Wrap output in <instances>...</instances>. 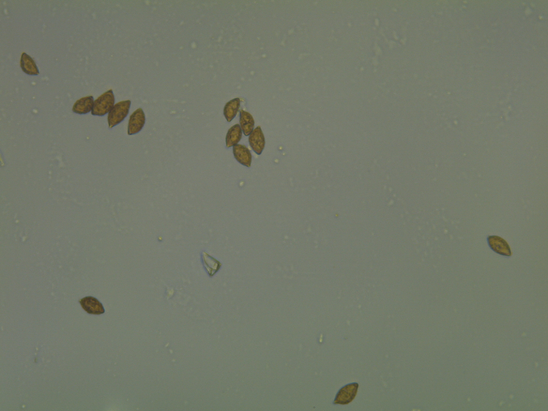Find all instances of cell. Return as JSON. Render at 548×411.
Wrapping results in <instances>:
<instances>
[{
	"label": "cell",
	"mask_w": 548,
	"mask_h": 411,
	"mask_svg": "<svg viewBox=\"0 0 548 411\" xmlns=\"http://www.w3.org/2000/svg\"><path fill=\"white\" fill-rule=\"evenodd\" d=\"M114 104L115 96L113 90H109L94 101L91 114L93 116H104L111 112Z\"/></svg>",
	"instance_id": "cell-1"
},
{
	"label": "cell",
	"mask_w": 548,
	"mask_h": 411,
	"mask_svg": "<svg viewBox=\"0 0 548 411\" xmlns=\"http://www.w3.org/2000/svg\"><path fill=\"white\" fill-rule=\"evenodd\" d=\"M131 102L130 100L120 101L114 105L108 115L109 128L112 129L123 122L129 114Z\"/></svg>",
	"instance_id": "cell-2"
},
{
	"label": "cell",
	"mask_w": 548,
	"mask_h": 411,
	"mask_svg": "<svg viewBox=\"0 0 548 411\" xmlns=\"http://www.w3.org/2000/svg\"><path fill=\"white\" fill-rule=\"evenodd\" d=\"M359 387L358 383L355 382L348 384L341 388L337 393L334 404H348L354 400Z\"/></svg>",
	"instance_id": "cell-3"
},
{
	"label": "cell",
	"mask_w": 548,
	"mask_h": 411,
	"mask_svg": "<svg viewBox=\"0 0 548 411\" xmlns=\"http://www.w3.org/2000/svg\"><path fill=\"white\" fill-rule=\"evenodd\" d=\"M146 121L145 115L142 108H138L130 117L128 134L129 136L138 134L143 128Z\"/></svg>",
	"instance_id": "cell-4"
},
{
	"label": "cell",
	"mask_w": 548,
	"mask_h": 411,
	"mask_svg": "<svg viewBox=\"0 0 548 411\" xmlns=\"http://www.w3.org/2000/svg\"><path fill=\"white\" fill-rule=\"evenodd\" d=\"M491 249L499 255L511 257L512 253L506 241L503 238L497 236H491L487 238Z\"/></svg>",
	"instance_id": "cell-5"
},
{
	"label": "cell",
	"mask_w": 548,
	"mask_h": 411,
	"mask_svg": "<svg viewBox=\"0 0 548 411\" xmlns=\"http://www.w3.org/2000/svg\"><path fill=\"white\" fill-rule=\"evenodd\" d=\"M250 147L258 155H261L265 147V138L260 127H258L252 132L249 138Z\"/></svg>",
	"instance_id": "cell-6"
},
{
	"label": "cell",
	"mask_w": 548,
	"mask_h": 411,
	"mask_svg": "<svg viewBox=\"0 0 548 411\" xmlns=\"http://www.w3.org/2000/svg\"><path fill=\"white\" fill-rule=\"evenodd\" d=\"M79 303L83 309L89 314L100 315L105 312L102 303L94 297H85L79 301Z\"/></svg>",
	"instance_id": "cell-7"
},
{
	"label": "cell",
	"mask_w": 548,
	"mask_h": 411,
	"mask_svg": "<svg viewBox=\"0 0 548 411\" xmlns=\"http://www.w3.org/2000/svg\"><path fill=\"white\" fill-rule=\"evenodd\" d=\"M233 153L236 160L241 165L250 168L252 156L249 150L245 145L237 144L233 147Z\"/></svg>",
	"instance_id": "cell-8"
},
{
	"label": "cell",
	"mask_w": 548,
	"mask_h": 411,
	"mask_svg": "<svg viewBox=\"0 0 548 411\" xmlns=\"http://www.w3.org/2000/svg\"><path fill=\"white\" fill-rule=\"evenodd\" d=\"M94 102V98L92 95L82 98L73 106L72 112L79 115L87 114L92 112Z\"/></svg>",
	"instance_id": "cell-9"
},
{
	"label": "cell",
	"mask_w": 548,
	"mask_h": 411,
	"mask_svg": "<svg viewBox=\"0 0 548 411\" xmlns=\"http://www.w3.org/2000/svg\"><path fill=\"white\" fill-rule=\"evenodd\" d=\"M21 67L24 73L31 76H38L40 74L39 69L33 59L26 53L21 55Z\"/></svg>",
	"instance_id": "cell-10"
},
{
	"label": "cell",
	"mask_w": 548,
	"mask_h": 411,
	"mask_svg": "<svg viewBox=\"0 0 548 411\" xmlns=\"http://www.w3.org/2000/svg\"><path fill=\"white\" fill-rule=\"evenodd\" d=\"M239 122L243 134L246 136L250 135L254 128V120L252 116L247 112L241 111Z\"/></svg>",
	"instance_id": "cell-11"
},
{
	"label": "cell",
	"mask_w": 548,
	"mask_h": 411,
	"mask_svg": "<svg viewBox=\"0 0 548 411\" xmlns=\"http://www.w3.org/2000/svg\"><path fill=\"white\" fill-rule=\"evenodd\" d=\"M242 138V130L239 125H235L228 130L226 136V147L227 148L234 147Z\"/></svg>",
	"instance_id": "cell-12"
},
{
	"label": "cell",
	"mask_w": 548,
	"mask_h": 411,
	"mask_svg": "<svg viewBox=\"0 0 548 411\" xmlns=\"http://www.w3.org/2000/svg\"><path fill=\"white\" fill-rule=\"evenodd\" d=\"M240 106L239 98H235L227 103L224 108V113L227 121L230 122L236 116Z\"/></svg>",
	"instance_id": "cell-13"
}]
</instances>
